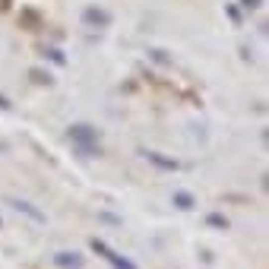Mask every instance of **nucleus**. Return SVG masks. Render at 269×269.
I'll return each mask as SVG.
<instances>
[{
  "label": "nucleus",
  "instance_id": "nucleus-1",
  "mask_svg": "<svg viewBox=\"0 0 269 269\" xmlns=\"http://www.w3.org/2000/svg\"><path fill=\"white\" fill-rule=\"evenodd\" d=\"M95 250H98V254H105V260H108V263L111 266H114V269H136L133 263H130V260H124V257H120V254H114V250H108L105 244H98V241H95V244H92Z\"/></svg>",
  "mask_w": 269,
  "mask_h": 269
},
{
  "label": "nucleus",
  "instance_id": "nucleus-2",
  "mask_svg": "<svg viewBox=\"0 0 269 269\" xmlns=\"http://www.w3.org/2000/svg\"><path fill=\"white\" fill-rule=\"evenodd\" d=\"M57 266H64V269H83V257L80 254H57Z\"/></svg>",
  "mask_w": 269,
  "mask_h": 269
}]
</instances>
